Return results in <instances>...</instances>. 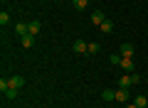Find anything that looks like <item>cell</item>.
Masks as SVG:
<instances>
[{
  "label": "cell",
  "mask_w": 148,
  "mask_h": 108,
  "mask_svg": "<svg viewBox=\"0 0 148 108\" xmlns=\"http://www.w3.org/2000/svg\"><path fill=\"white\" fill-rule=\"evenodd\" d=\"M133 84H138V74H123L119 79V88H131Z\"/></svg>",
  "instance_id": "cell-1"
},
{
  "label": "cell",
  "mask_w": 148,
  "mask_h": 108,
  "mask_svg": "<svg viewBox=\"0 0 148 108\" xmlns=\"http://www.w3.org/2000/svg\"><path fill=\"white\" fill-rule=\"evenodd\" d=\"M126 108H138V106H136V103H128V106H126Z\"/></svg>",
  "instance_id": "cell-20"
},
{
  "label": "cell",
  "mask_w": 148,
  "mask_h": 108,
  "mask_svg": "<svg viewBox=\"0 0 148 108\" xmlns=\"http://www.w3.org/2000/svg\"><path fill=\"white\" fill-rule=\"evenodd\" d=\"M121 54H123V57H133V44H131V42H123V44H121Z\"/></svg>",
  "instance_id": "cell-10"
},
{
  "label": "cell",
  "mask_w": 148,
  "mask_h": 108,
  "mask_svg": "<svg viewBox=\"0 0 148 108\" xmlns=\"http://www.w3.org/2000/svg\"><path fill=\"white\" fill-rule=\"evenodd\" d=\"M101 98H104L106 103H109V101H116V91H111V88H104V93H101Z\"/></svg>",
  "instance_id": "cell-11"
},
{
  "label": "cell",
  "mask_w": 148,
  "mask_h": 108,
  "mask_svg": "<svg viewBox=\"0 0 148 108\" xmlns=\"http://www.w3.org/2000/svg\"><path fill=\"white\" fill-rule=\"evenodd\" d=\"M8 88H10V81H8V79H0V91L5 93Z\"/></svg>",
  "instance_id": "cell-18"
},
{
  "label": "cell",
  "mask_w": 148,
  "mask_h": 108,
  "mask_svg": "<svg viewBox=\"0 0 148 108\" xmlns=\"http://www.w3.org/2000/svg\"><path fill=\"white\" fill-rule=\"evenodd\" d=\"M72 49L77 52V54H89V42H84V39H77L72 44Z\"/></svg>",
  "instance_id": "cell-3"
},
{
  "label": "cell",
  "mask_w": 148,
  "mask_h": 108,
  "mask_svg": "<svg viewBox=\"0 0 148 108\" xmlns=\"http://www.w3.org/2000/svg\"><path fill=\"white\" fill-rule=\"evenodd\" d=\"M96 52H101V44L99 42H89V54H96Z\"/></svg>",
  "instance_id": "cell-15"
},
{
  "label": "cell",
  "mask_w": 148,
  "mask_h": 108,
  "mask_svg": "<svg viewBox=\"0 0 148 108\" xmlns=\"http://www.w3.org/2000/svg\"><path fill=\"white\" fill-rule=\"evenodd\" d=\"M20 44L25 47V49H30V47H35V35H25V37H20Z\"/></svg>",
  "instance_id": "cell-7"
},
{
  "label": "cell",
  "mask_w": 148,
  "mask_h": 108,
  "mask_svg": "<svg viewBox=\"0 0 148 108\" xmlns=\"http://www.w3.org/2000/svg\"><path fill=\"white\" fill-rule=\"evenodd\" d=\"M89 3H91V0H89Z\"/></svg>",
  "instance_id": "cell-21"
},
{
  "label": "cell",
  "mask_w": 148,
  "mask_h": 108,
  "mask_svg": "<svg viewBox=\"0 0 148 108\" xmlns=\"http://www.w3.org/2000/svg\"><path fill=\"white\" fill-rule=\"evenodd\" d=\"M119 67H121L126 74H136V64H133L131 57H121V64H119Z\"/></svg>",
  "instance_id": "cell-2"
},
{
  "label": "cell",
  "mask_w": 148,
  "mask_h": 108,
  "mask_svg": "<svg viewBox=\"0 0 148 108\" xmlns=\"http://www.w3.org/2000/svg\"><path fill=\"white\" fill-rule=\"evenodd\" d=\"M99 30H101V35H111V32H114V22L111 20H104L99 25Z\"/></svg>",
  "instance_id": "cell-6"
},
{
  "label": "cell",
  "mask_w": 148,
  "mask_h": 108,
  "mask_svg": "<svg viewBox=\"0 0 148 108\" xmlns=\"http://www.w3.org/2000/svg\"><path fill=\"white\" fill-rule=\"evenodd\" d=\"M17 93H20L17 88H8V91H5V98H8V101H12V98H17Z\"/></svg>",
  "instance_id": "cell-16"
},
{
  "label": "cell",
  "mask_w": 148,
  "mask_h": 108,
  "mask_svg": "<svg viewBox=\"0 0 148 108\" xmlns=\"http://www.w3.org/2000/svg\"><path fill=\"white\" fill-rule=\"evenodd\" d=\"M72 5L77 7V10H84V7L89 5V0H72Z\"/></svg>",
  "instance_id": "cell-14"
},
{
  "label": "cell",
  "mask_w": 148,
  "mask_h": 108,
  "mask_svg": "<svg viewBox=\"0 0 148 108\" xmlns=\"http://www.w3.org/2000/svg\"><path fill=\"white\" fill-rule=\"evenodd\" d=\"M104 20H106V17H104V12H101V10H96L94 15H91V22H94V25H101Z\"/></svg>",
  "instance_id": "cell-13"
},
{
  "label": "cell",
  "mask_w": 148,
  "mask_h": 108,
  "mask_svg": "<svg viewBox=\"0 0 148 108\" xmlns=\"http://www.w3.org/2000/svg\"><path fill=\"white\" fill-rule=\"evenodd\" d=\"M27 25H30V35H40V32H42V25H40V20H32V22H27Z\"/></svg>",
  "instance_id": "cell-8"
},
{
  "label": "cell",
  "mask_w": 148,
  "mask_h": 108,
  "mask_svg": "<svg viewBox=\"0 0 148 108\" xmlns=\"http://www.w3.org/2000/svg\"><path fill=\"white\" fill-rule=\"evenodd\" d=\"M8 81H10V88H17V91L25 86V79H22V76H10Z\"/></svg>",
  "instance_id": "cell-5"
},
{
  "label": "cell",
  "mask_w": 148,
  "mask_h": 108,
  "mask_svg": "<svg viewBox=\"0 0 148 108\" xmlns=\"http://www.w3.org/2000/svg\"><path fill=\"white\" fill-rule=\"evenodd\" d=\"M8 22H10V15H8V12H5V10H3V12H0V25L5 27V25H8Z\"/></svg>",
  "instance_id": "cell-17"
},
{
  "label": "cell",
  "mask_w": 148,
  "mask_h": 108,
  "mask_svg": "<svg viewBox=\"0 0 148 108\" xmlns=\"http://www.w3.org/2000/svg\"><path fill=\"white\" fill-rule=\"evenodd\" d=\"M128 96H131V93H128V88H119V91H116V101H119V103H126Z\"/></svg>",
  "instance_id": "cell-9"
},
{
  "label": "cell",
  "mask_w": 148,
  "mask_h": 108,
  "mask_svg": "<svg viewBox=\"0 0 148 108\" xmlns=\"http://www.w3.org/2000/svg\"><path fill=\"white\" fill-rule=\"evenodd\" d=\"M15 32H17L20 37L30 35V25H27V22H15Z\"/></svg>",
  "instance_id": "cell-4"
},
{
  "label": "cell",
  "mask_w": 148,
  "mask_h": 108,
  "mask_svg": "<svg viewBox=\"0 0 148 108\" xmlns=\"http://www.w3.org/2000/svg\"><path fill=\"white\" fill-rule=\"evenodd\" d=\"M109 62H111V64H121V57H119V54H111Z\"/></svg>",
  "instance_id": "cell-19"
},
{
  "label": "cell",
  "mask_w": 148,
  "mask_h": 108,
  "mask_svg": "<svg viewBox=\"0 0 148 108\" xmlns=\"http://www.w3.org/2000/svg\"><path fill=\"white\" fill-rule=\"evenodd\" d=\"M133 103H136L138 108H148V98L143 96V93H141V96H136V98H133Z\"/></svg>",
  "instance_id": "cell-12"
}]
</instances>
